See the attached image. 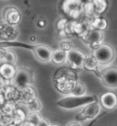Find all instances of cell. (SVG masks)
Returning a JSON list of instances; mask_svg holds the SVG:
<instances>
[{"label": "cell", "mask_w": 117, "mask_h": 126, "mask_svg": "<svg viewBox=\"0 0 117 126\" xmlns=\"http://www.w3.org/2000/svg\"><path fill=\"white\" fill-rule=\"evenodd\" d=\"M97 101V97L95 95L91 96H70L66 97L61 99H59L57 102V105L60 108L68 109V110H73V109L79 108V107H84L90 103Z\"/></svg>", "instance_id": "6da1fadb"}, {"label": "cell", "mask_w": 117, "mask_h": 126, "mask_svg": "<svg viewBox=\"0 0 117 126\" xmlns=\"http://www.w3.org/2000/svg\"><path fill=\"white\" fill-rule=\"evenodd\" d=\"M93 57L99 64H108L115 57L114 49L109 44L102 43L93 50Z\"/></svg>", "instance_id": "7a4b0ae2"}, {"label": "cell", "mask_w": 117, "mask_h": 126, "mask_svg": "<svg viewBox=\"0 0 117 126\" xmlns=\"http://www.w3.org/2000/svg\"><path fill=\"white\" fill-rule=\"evenodd\" d=\"M101 110V104L98 101L90 103L88 105L84 106L82 111L80 112L78 115H76L77 122H84L88 120H92L99 115Z\"/></svg>", "instance_id": "3957f363"}, {"label": "cell", "mask_w": 117, "mask_h": 126, "mask_svg": "<svg viewBox=\"0 0 117 126\" xmlns=\"http://www.w3.org/2000/svg\"><path fill=\"white\" fill-rule=\"evenodd\" d=\"M100 77L103 84L110 88H117V67L111 66L101 72Z\"/></svg>", "instance_id": "277c9868"}, {"label": "cell", "mask_w": 117, "mask_h": 126, "mask_svg": "<svg viewBox=\"0 0 117 126\" xmlns=\"http://www.w3.org/2000/svg\"><path fill=\"white\" fill-rule=\"evenodd\" d=\"M86 56L80 50L70 49L67 51V62L73 68H82L84 66Z\"/></svg>", "instance_id": "5b68a950"}, {"label": "cell", "mask_w": 117, "mask_h": 126, "mask_svg": "<svg viewBox=\"0 0 117 126\" xmlns=\"http://www.w3.org/2000/svg\"><path fill=\"white\" fill-rule=\"evenodd\" d=\"M14 84L17 88H26L31 83V75L26 69H19L17 71L16 76L13 78Z\"/></svg>", "instance_id": "8992f818"}, {"label": "cell", "mask_w": 117, "mask_h": 126, "mask_svg": "<svg viewBox=\"0 0 117 126\" xmlns=\"http://www.w3.org/2000/svg\"><path fill=\"white\" fill-rule=\"evenodd\" d=\"M63 9L70 17L77 18L82 10V2L81 0H65Z\"/></svg>", "instance_id": "52a82bcc"}, {"label": "cell", "mask_w": 117, "mask_h": 126, "mask_svg": "<svg viewBox=\"0 0 117 126\" xmlns=\"http://www.w3.org/2000/svg\"><path fill=\"white\" fill-rule=\"evenodd\" d=\"M84 41L90 46H98L102 44L103 41V33L98 29L90 31L84 37ZM95 47V48H96Z\"/></svg>", "instance_id": "ba28073f"}, {"label": "cell", "mask_w": 117, "mask_h": 126, "mask_svg": "<svg viewBox=\"0 0 117 126\" xmlns=\"http://www.w3.org/2000/svg\"><path fill=\"white\" fill-rule=\"evenodd\" d=\"M33 52H34L36 57L38 58L40 62L43 63H48L51 61L52 52L50 48L45 45H36L33 47Z\"/></svg>", "instance_id": "9c48e42d"}, {"label": "cell", "mask_w": 117, "mask_h": 126, "mask_svg": "<svg viewBox=\"0 0 117 126\" xmlns=\"http://www.w3.org/2000/svg\"><path fill=\"white\" fill-rule=\"evenodd\" d=\"M100 103L106 110H113L117 106V97L114 93L107 92L102 95L100 98Z\"/></svg>", "instance_id": "30bf717a"}, {"label": "cell", "mask_w": 117, "mask_h": 126, "mask_svg": "<svg viewBox=\"0 0 117 126\" xmlns=\"http://www.w3.org/2000/svg\"><path fill=\"white\" fill-rule=\"evenodd\" d=\"M17 71L11 63H4L0 66V74L6 79H13L16 76Z\"/></svg>", "instance_id": "8fae6325"}, {"label": "cell", "mask_w": 117, "mask_h": 126, "mask_svg": "<svg viewBox=\"0 0 117 126\" xmlns=\"http://www.w3.org/2000/svg\"><path fill=\"white\" fill-rule=\"evenodd\" d=\"M6 20L9 24L15 25L17 24L20 20V13L15 8V7H9V9L5 13Z\"/></svg>", "instance_id": "7c38bea8"}, {"label": "cell", "mask_w": 117, "mask_h": 126, "mask_svg": "<svg viewBox=\"0 0 117 126\" xmlns=\"http://www.w3.org/2000/svg\"><path fill=\"white\" fill-rule=\"evenodd\" d=\"M51 61L56 64H62L67 62V51L63 49H58L52 52Z\"/></svg>", "instance_id": "4fadbf2b"}, {"label": "cell", "mask_w": 117, "mask_h": 126, "mask_svg": "<svg viewBox=\"0 0 117 126\" xmlns=\"http://www.w3.org/2000/svg\"><path fill=\"white\" fill-rule=\"evenodd\" d=\"M98 1L99 0H91V5L93 6V9H95L98 13H103L107 7L106 1L105 0H100V2Z\"/></svg>", "instance_id": "5bb4252c"}, {"label": "cell", "mask_w": 117, "mask_h": 126, "mask_svg": "<svg viewBox=\"0 0 117 126\" xmlns=\"http://www.w3.org/2000/svg\"><path fill=\"white\" fill-rule=\"evenodd\" d=\"M85 92H86L85 86L82 83L78 82L72 88V89L70 91V95H72V96H82V95H85Z\"/></svg>", "instance_id": "9a60e30c"}, {"label": "cell", "mask_w": 117, "mask_h": 126, "mask_svg": "<svg viewBox=\"0 0 117 126\" xmlns=\"http://www.w3.org/2000/svg\"><path fill=\"white\" fill-rule=\"evenodd\" d=\"M42 104L38 98H33L28 102V109L31 110V112H38L41 110Z\"/></svg>", "instance_id": "2e32d148"}, {"label": "cell", "mask_w": 117, "mask_h": 126, "mask_svg": "<svg viewBox=\"0 0 117 126\" xmlns=\"http://www.w3.org/2000/svg\"><path fill=\"white\" fill-rule=\"evenodd\" d=\"M93 27L95 29H98L100 31H103L107 28V21L104 18H98L93 21Z\"/></svg>", "instance_id": "e0dca14e"}, {"label": "cell", "mask_w": 117, "mask_h": 126, "mask_svg": "<svg viewBox=\"0 0 117 126\" xmlns=\"http://www.w3.org/2000/svg\"><path fill=\"white\" fill-rule=\"evenodd\" d=\"M41 119H42L41 116L39 115L38 112H31L30 114H29V116H28V121L36 126Z\"/></svg>", "instance_id": "ac0fdd59"}, {"label": "cell", "mask_w": 117, "mask_h": 126, "mask_svg": "<svg viewBox=\"0 0 117 126\" xmlns=\"http://www.w3.org/2000/svg\"><path fill=\"white\" fill-rule=\"evenodd\" d=\"M3 59H5V61H6L7 63L13 64V63L16 62V55L14 54L13 52L8 51V52H6L5 55L3 56Z\"/></svg>", "instance_id": "d6986e66"}, {"label": "cell", "mask_w": 117, "mask_h": 126, "mask_svg": "<svg viewBox=\"0 0 117 126\" xmlns=\"http://www.w3.org/2000/svg\"><path fill=\"white\" fill-rule=\"evenodd\" d=\"M36 126H50V123H49V122L47 121V120L41 119Z\"/></svg>", "instance_id": "ffe728a7"}, {"label": "cell", "mask_w": 117, "mask_h": 126, "mask_svg": "<svg viewBox=\"0 0 117 126\" xmlns=\"http://www.w3.org/2000/svg\"><path fill=\"white\" fill-rule=\"evenodd\" d=\"M67 126H82V125L79 123V122L76 121V122H71V123H70Z\"/></svg>", "instance_id": "44dd1931"}, {"label": "cell", "mask_w": 117, "mask_h": 126, "mask_svg": "<svg viewBox=\"0 0 117 126\" xmlns=\"http://www.w3.org/2000/svg\"><path fill=\"white\" fill-rule=\"evenodd\" d=\"M19 126H35L34 124H32L31 123H29L28 121H27V122H25V123H23L22 124H20Z\"/></svg>", "instance_id": "7402d4cb"}, {"label": "cell", "mask_w": 117, "mask_h": 126, "mask_svg": "<svg viewBox=\"0 0 117 126\" xmlns=\"http://www.w3.org/2000/svg\"><path fill=\"white\" fill-rule=\"evenodd\" d=\"M50 126H58V125H57V124H50Z\"/></svg>", "instance_id": "603a6c76"}]
</instances>
